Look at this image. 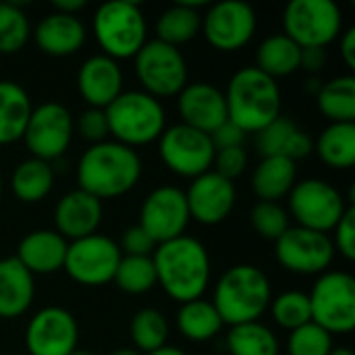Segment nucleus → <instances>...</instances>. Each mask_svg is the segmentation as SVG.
<instances>
[{"instance_id":"obj_27","label":"nucleus","mask_w":355,"mask_h":355,"mask_svg":"<svg viewBox=\"0 0 355 355\" xmlns=\"http://www.w3.org/2000/svg\"><path fill=\"white\" fill-rule=\"evenodd\" d=\"M297 183V166L283 156H266L252 173V191L260 202H279Z\"/></svg>"},{"instance_id":"obj_16","label":"nucleus","mask_w":355,"mask_h":355,"mask_svg":"<svg viewBox=\"0 0 355 355\" xmlns=\"http://www.w3.org/2000/svg\"><path fill=\"white\" fill-rule=\"evenodd\" d=\"M189 220L185 191L173 185H160L144 198L137 225L158 245L185 235Z\"/></svg>"},{"instance_id":"obj_30","label":"nucleus","mask_w":355,"mask_h":355,"mask_svg":"<svg viewBox=\"0 0 355 355\" xmlns=\"http://www.w3.org/2000/svg\"><path fill=\"white\" fill-rule=\"evenodd\" d=\"M300 58H302V48L281 31V33H272L260 42V46L256 50L254 67L277 81L279 77H289V75L297 73Z\"/></svg>"},{"instance_id":"obj_40","label":"nucleus","mask_w":355,"mask_h":355,"mask_svg":"<svg viewBox=\"0 0 355 355\" xmlns=\"http://www.w3.org/2000/svg\"><path fill=\"white\" fill-rule=\"evenodd\" d=\"M333 347V335L314 322L291 331L287 339V355H329Z\"/></svg>"},{"instance_id":"obj_52","label":"nucleus","mask_w":355,"mask_h":355,"mask_svg":"<svg viewBox=\"0 0 355 355\" xmlns=\"http://www.w3.org/2000/svg\"><path fill=\"white\" fill-rule=\"evenodd\" d=\"M71 355H94L92 352H85V349H75Z\"/></svg>"},{"instance_id":"obj_32","label":"nucleus","mask_w":355,"mask_h":355,"mask_svg":"<svg viewBox=\"0 0 355 355\" xmlns=\"http://www.w3.org/2000/svg\"><path fill=\"white\" fill-rule=\"evenodd\" d=\"M223 320L212 306V302L200 297L187 304H181L177 312V331L181 337L193 343H206L212 341L214 337L220 335L223 331Z\"/></svg>"},{"instance_id":"obj_15","label":"nucleus","mask_w":355,"mask_h":355,"mask_svg":"<svg viewBox=\"0 0 355 355\" xmlns=\"http://www.w3.org/2000/svg\"><path fill=\"white\" fill-rule=\"evenodd\" d=\"M277 262L293 275H322L335 260L331 235L316 233L304 227H289L275 241Z\"/></svg>"},{"instance_id":"obj_18","label":"nucleus","mask_w":355,"mask_h":355,"mask_svg":"<svg viewBox=\"0 0 355 355\" xmlns=\"http://www.w3.org/2000/svg\"><path fill=\"white\" fill-rule=\"evenodd\" d=\"M185 200L191 220L206 227H214L227 220L233 212L237 202V189L233 181L220 177L214 171H208L191 179L189 187L185 189Z\"/></svg>"},{"instance_id":"obj_53","label":"nucleus","mask_w":355,"mask_h":355,"mask_svg":"<svg viewBox=\"0 0 355 355\" xmlns=\"http://www.w3.org/2000/svg\"><path fill=\"white\" fill-rule=\"evenodd\" d=\"M0 196H2V177H0Z\"/></svg>"},{"instance_id":"obj_14","label":"nucleus","mask_w":355,"mask_h":355,"mask_svg":"<svg viewBox=\"0 0 355 355\" xmlns=\"http://www.w3.org/2000/svg\"><path fill=\"white\" fill-rule=\"evenodd\" d=\"M258 29V15L243 0H223L202 12V33L220 52H235L248 46Z\"/></svg>"},{"instance_id":"obj_20","label":"nucleus","mask_w":355,"mask_h":355,"mask_svg":"<svg viewBox=\"0 0 355 355\" xmlns=\"http://www.w3.org/2000/svg\"><path fill=\"white\" fill-rule=\"evenodd\" d=\"M104 206L98 198L83 189L67 191L54 206V231L67 241H77L98 233Z\"/></svg>"},{"instance_id":"obj_35","label":"nucleus","mask_w":355,"mask_h":355,"mask_svg":"<svg viewBox=\"0 0 355 355\" xmlns=\"http://www.w3.org/2000/svg\"><path fill=\"white\" fill-rule=\"evenodd\" d=\"M129 337L137 354H152L168 345V320L156 308H139L129 322Z\"/></svg>"},{"instance_id":"obj_48","label":"nucleus","mask_w":355,"mask_h":355,"mask_svg":"<svg viewBox=\"0 0 355 355\" xmlns=\"http://www.w3.org/2000/svg\"><path fill=\"white\" fill-rule=\"evenodd\" d=\"M85 8V0H54L52 10L62 15H79Z\"/></svg>"},{"instance_id":"obj_46","label":"nucleus","mask_w":355,"mask_h":355,"mask_svg":"<svg viewBox=\"0 0 355 355\" xmlns=\"http://www.w3.org/2000/svg\"><path fill=\"white\" fill-rule=\"evenodd\" d=\"M327 64V48H302L300 69L310 77H318V73Z\"/></svg>"},{"instance_id":"obj_22","label":"nucleus","mask_w":355,"mask_h":355,"mask_svg":"<svg viewBox=\"0 0 355 355\" xmlns=\"http://www.w3.org/2000/svg\"><path fill=\"white\" fill-rule=\"evenodd\" d=\"M31 37L40 52L54 58H67L77 54L87 37L85 25L77 15L48 12L31 29Z\"/></svg>"},{"instance_id":"obj_38","label":"nucleus","mask_w":355,"mask_h":355,"mask_svg":"<svg viewBox=\"0 0 355 355\" xmlns=\"http://www.w3.org/2000/svg\"><path fill=\"white\" fill-rule=\"evenodd\" d=\"M268 310L272 314V320L289 333L312 322L310 300L304 291H283L281 295L272 297Z\"/></svg>"},{"instance_id":"obj_17","label":"nucleus","mask_w":355,"mask_h":355,"mask_svg":"<svg viewBox=\"0 0 355 355\" xmlns=\"http://www.w3.org/2000/svg\"><path fill=\"white\" fill-rule=\"evenodd\" d=\"M77 343L79 324L67 308L46 306L27 322L25 347L29 355H71Z\"/></svg>"},{"instance_id":"obj_13","label":"nucleus","mask_w":355,"mask_h":355,"mask_svg":"<svg viewBox=\"0 0 355 355\" xmlns=\"http://www.w3.org/2000/svg\"><path fill=\"white\" fill-rule=\"evenodd\" d=\"M73 133L75 121L69 108L60 102H42L40 106H33L29 114L23 141L31 158L52 162L67 154Z\"/></svg>"},{"instance_id":"obj_50","label":"nucleus","mask_w":355,"mask_h":355,"mask_svg":"<svg viewBox=\"0 0 355 355\" xmlns=\"http://www.w3.org/2000/svg\"><path fill=\"white\" fill-rule=\"evenodd\" d=\"M329 355H354L349 347H333V352Z\"/></svg>"},{"instance_id":"obj_7","label":"nucleus","mask_w":355,"mask_h":355,"mask_svg":"<svg viewBox=\"0 0 355 355\" xmlns=\"http://www.w3.org/2000/svg\"><path fill=\"white\" fill-rule=\"evenodd\" d=\"M287 198L289 218H293L297 227L324 235L333 233L345 210L354 206L335 185L318 177L297 181Z\"/></svg>"},{"instance_id":"obj_51","label":"nucleus","mask_w":355,"mask_h":355,"mask_svg":"<svg viewBox=\"0 0 355 355\" xmlns=\"http://www.w3.org/2000/svg\"><path fill=\"white\" fill-rule=\"evenodd\" d=\"M110 355H139L135 349H116V352H112Z\"/></svg>"},{"instance_id":"obj_29","label":"nucleus","mask_w":355,"mask_h":355,"mask_svg":"<svg viewBox=\"0 0 355 355\" xmlns=\"http://www.w3.org/2000/svg\"><path fill=\"white\" fill-rule=\"evenodd\" d=\"M54 179L56 173L52 162L29 156L15 166L10 175V191L23 204H37L50 196Z\"/></svg>"},{"instance_id":"obj_23","label":"nucleus","mask_w":355,"mask_h":355,"mask_svg":"<svg viewBox=\"0 0 355 355\" xmlns=\"http://www.w3.org/2000/svg\"><path fill=\"white\" fill-rule=\"evenodd\" d=\"M69 241L60 237L54 229H35L29 231L17 245L15 258L35 277V275H54L62 270Z\"/></svg>"},{"instance_id":"obj_6","label":"nucleus","mask_w":355,"mask_h":355,"mask_svg":"<svg viewBox=\"0 0 355 355\" xmlns=\"http://www.w3.org/2000/svg\"><path fill=\"white\" fill-rule=\"evenodd\" d=\"M92 29L102 54L119 60L133 58L148 42V21L133 0H110L96 8Z\"/></svg>"},{"instance_id":"obj_9","label":"nucleus","mask_w":355,"mask_h":355,"mask_svg":"<svg viewBox=\"0 0 355 355\" xmlns=\"http://www.w3.org/2000/svg\"><path fill=\"white\" fill-rule=\"evenodd\" d=\"M343 31V12L333 0H291L283 8V33L300 48H327Z\"/></svg>"},{"instance_id":"obj_8","label":"nucleus","mask_w":355,"mask_h":355,"mask_svg":"<svg viewBox=\"0 0 355 355\" xmlns=\"http://www.w3.org/2000/svg\"><path fill=\"white\" fill-rule=\"evenodd\" d=\"M308 300L312 322L329 335H347L355 329V281L349 272H322Z\"/></svg>"},{"instance_id":"obj_37","label":"nucleus","mask_w":355,"mask_h":355,"mask_svg":"<svg viewBox=\"0 0 355 355\" xmlns=\"http://www.w3.org/2000/svg\"><path fill=\"white\" fill-rule=\"evenodd\" d=\"M31 37V25L17 2H0V56L17 54Z\"/></svg>"},{"instance_id":"obj_19","label":"nucleus","mask_w":355,"mask_h":355,"mask_svg":"<svg viewBox=\"0 0 355 355\" xmlns=\"http://www.w3.org/2000/svg\"><path fill=\"white\" fill-rule=\"evenodd\" d=\"M177 110L183 125L208 135L229 121L223 89L208 81L187 83L177 96Z\"/></svg>"},{"instance_id":"obj_47","label":"nucleus","mask_w":355,"mask_h":355,"mask_svg":"<svg viewBox=\"0 0 355 355\" xmlns=\"http://www.w3.org/2000/svg\"><path fill=\"white\" fill-rule=\"evenodd\" d=\"M339 50H341V58H343L345 67H347L349 71H354L355 69V27H349V29L341 31Z\"/></svg>"},{"instance_id":"obj_39","label":"nucleus","mask_w":355,"mask_h":355,"mask_svg":"<svg viewBox=\"0 0 355 355\" xmlns=\"http://www.w3.org/2000/svg\"><path fill=\"white\" fill-rule=\"evenodd\" d=\"M250 225L262 239L277 241L291 227V218L279 202H256L250 210Z\"/></svg>"},{"instance_id":"obj_42","label":"nucleus","mask_w":355,"mask_h":355,"mask_svg":"<svg viewBox=\"0 0 355 355\" xmlns=\"http://www.w3.org/2000/svg\"><path fill=\"white\" fill-rule=\"evenodd\" d=\"M248 168V152L243 146L239 148H227V150H216L214 160H212V171L218 173L220 177L229 179L235 183L237 177H241Z\"/></svg>"},{"instance_id":"obj_28","label":"nucleus","mask_w":355,"mask_h":355,"mask_svg":"<svg viewBox=\"0 0 355 355\" xmlns=\"http://www.w3.org/2000/svg\"><path fill=\"white\" fill-rule=\"evenodd\" d=\"M33 110L29 94L17 81H0V146L23 139L29 114Z\"/></svg>"},{"instance_id":"obj_44","label":"nucleus","mask_w":355,"mask_h":355,"mask_svg":"<svg viewBox=\"0 0 355 355\" xmlns=\"http://www.w3.org/2000/svg\"><path fill=\"white\" fill-rule=\"evenodd\" d=\"M119 250L123 256H152L156 250V241L139 225H131L121 235Z\"/></svg>"},{"instance_id":"obj_41","label":"nucleus","mask_w":355,"mask_h":355,"mask_svg":"<svg viewBox=\"0 0 355 355\" xmlns=\"http://www.w3.org/2000/svg\"><path fill=\"white\" fill-rule=\"evenodd\" d=\"M75 133H79L81 139L89 141V146L110 139L106 112L102 108H85L75 121Z\"/></svg>"},{"instance_id":"obj_4","label":"nucleus","mask_w":355,"mask_h":355,"mask_svg":"<svg viewBox=\"0 0 355 355\" xmlns=\"http://www.w3.org/2000/svg\"><path fill=\"white\" fill-rule=\"evenodd\" d=\"M272 302V287L264 270L254 264H235L227 268L214 285L212 306L223 324L235 327L256 322Z\"/></svg>"},{"instance_id":"obj_43","label":"nucleus","mask_w":355,"mask_h":355,"mask_svg":"<svg viewBox=\"0 0 355 355\" xmlns=\"http://www.w3.org/2000/svg\"><path fill=\"white\" fill-rule=\"evenodd\" d=\"M333 245L335 252H339L345 260L355 258V208L349 206L337 227L333 229Z\"/></svg>"},{"instance_id":"obj_33","label":"nucleus","mask_w":355,"mask_h":355,"mask_svg":"<svg viewBox=\"0 0 355 355\" xmlns=\"http://www.w3.org/2000/svg\"><path fill=\"white\" fill-rule=\"evenodd\" d=\"M316 106L331 123H355V77L352 73L333 77L316 94Z\"/></svg>"},{"instance_id":"obj_45","label":"nucleus","mask_w":355,"mask_h":355,"mask_svg":"<svg viewBox=\"0 0 355 355\" xmlns=\"http://www.w3.org/2000/svg\"><path fill=\"white\" fill-rule=\"evenodd\" d=\"M210 139L214 144V150H227V148H239L245 141V133L233 125L231 121L223 123L216 131L210 133Z\"/></svg>"},{"instance_id":"obj_1","label":"nucleus","mask_w":355,"mask_h":355,"mask_svg":"<svg viewBox=\"0 0 355 355\" xmlns=\"http://www.w3.org/2000/svg\"><path fill=\"white\" fill-rule=\"evenodd\" d=\"M152 262L156 268V285H160L171 300L187 304L204 297L210 285L212 262L200 239L181 235L158 243L152 254Z\"/></svg>"},{"instance_id":"obj_26","label":"nucleus","mask_w":355,"mask_h":355,"mask_svg":"<svg viewBox=\"0 0 355 355\" xmlns=\"http://www.w3.org/2000/svg\"><path fill=\"white\" fill-rule=\"evenodd\" d=\"M202 8L206 2H175L164 8L156 21V40L168 46H183L202 33Z\"/></svg>"},{"instance_id":"obj_49","label":"nucleus","mask_w":355,"mask_h":355,"mask_svg":"<svg viewBox=\"0 0 355 355\" xmlns=\"http://www.w3.org/2000/svg\"><path fill=\"white\" fill-rule=\"evenodd\" d=\"M148 355H187L183 349H179V347H173V345H164V347H160V349H156V352H152V354Z\"/></svg>"},{"instance_id":"obj_5","label":"nucleus","mask_w":355,"mask_h":355,"mask_svg":"<svg viewBox=\"0 0 355 355\" xmlns=\"http://www.w3.org/2000/svg\"><path fill=\"white\" fill-rule=\"evenodd\" d=\"M104 112L110 139L133 150L158 141L166 129V112L162 102L141 89H123L104 108Z\"/></svg>"},{"instance_id":"obj_2","label":"nucleus","mask_w":355,"mask_h":355,"mask_svg":"<svg viewBox=\"0 0 355 355\" xmlns=\"http://www.w3.org/2000/svg\"><path fill=\"white\" fill-rule=\"evenodd\" d=\"M144 162L137 150L127 148L114 139L89 146L75 168L77 187L89 196L104 200H114L129 193L141 179Z\"/></svg>"},{"instance_id":"obj_21","label":"nucleus","mask_w":355,"mask_h":355,"mask_svg":"<svg viewBox=\"0 0 355 355\" xmlns=\"http://www.w3.org/2000/svg\"><path fill=\"white\" fill-rule=\"evenodd\" d=\"M77 92L87 108H106L123 92V69L106 54L85 58L77 71Z\"/></svg>"},{"instance_id":"obj_12","label":"nucleus","mask_w":355,"mask_h":355,"mask_svg":"<svg viewBox=\"0 0 355 355\" xmlns=\"http://www.w3.org/2000/svg\"><path fill=\"white\" fill-rule=\"evenodd\" d=\"M214 144L208 133L191 129L183 123L166 127L158 137V154L162 164L185 179H196L212 171Z\"/></svg>"},{"instance_id":"obj_31","label":"nucleus","mask_w":355,"mask_h":355,"mask_svg":"<svg viewBox=\"0 0 355 355\" xmlns=\"http://www.w3.org/2000/svg\"><path fill=\"white\" fill-rule=\"evenodd\" d=\"M314 154L331 168H354L355 123H329L314 141Z\"/></svg>"},{"instance_id":"obj_24","label":"nucleus","mask_w":355,"mask_h":355,"mask_svg":"<svg viewBox=\"0 0 355 355\" xmlns=\"http://www.w3.org/2000/svg\"><path fill=\"white\" fill-rule=\"evenodd\" d=\"M35 277L15 258L0 260V320L21 318L33 304Z\"/></svg>"},{"instance_id":"obj_3","label":"nucleus","mask_w":355,"mask_h":355,"mask_svg":"<svg viewBox=\"0 0 355 355\" xmlns=\"http://www.w3.org/2000/svg\"><path fill=\"white\" fill-rule=\"evenodd\" d=\"M227 116L245 135L258 133L281 116V87L256 67H243L227 83Z\"/></svg>"},{"instance_id":"obj_11","label":"nucleus","mask_w":355,"mask_h":355,"mask_svg":"<svg viewBox=\"0 0 355 355\" xmlns=\"http://www.w3.org/2000/svg\"><path fill=\"white\" fill-rule=\"evenodd\" d=\"M123 254L119 243L106 235L94 233L77 241H69L62 270L81 287H104L112 283Z\"/></svg>"},{"instance_id":"obj_36","label":"nucleus","mask_w":355,"mask_h":355,"mask_svg":"<svg viewBox=\"0 0 355 355\" xmlns=\"http://www.w3.org/2000/svg\"><path fill=\"white\" fill-rule=\"evenodd\" d=\"M112 283L127 295H144L156 287L152 256H123Z\"/></svg>"},{"instance_id":"obj_10","label":"nucleus","mask_w":355,"mask_h":355,"mask_svg":"<svg viewBox=\"0 0 355 355\" xmlns=\"http://www.w3.org/2000/svg\"><path fill=\"white\" fill-rule=\"evenodd\" d=\"M133 69L141 83V92L156 100L179 96V92L189 83V69L183 52L156 37L148 40L133 56Z\"/></svg>"},{"instance_id":"obj_34","label":"nucleus","mask_w":355,"mask_h":355,"mask_svg":"<svg viewBox=\"0 0 355 355\" xmlns=\"http://www.w3.org/2000/svg\"><path fill=\"white\" fill-rule=\"evenodd\" d=\"M229 355H279L277 335L260 320L229 327L225 337Z\"/></svg>"},{"instance_id":"obj_25","label":"nucleus","mask_w":355,"mask_h":355,"mask_svg":"<svg viewBox=\"0 0 355 355\" xmlns=\"http://www.w3.org/2000/svg\"><path fill=\"white\" fill-rule=\"evenodd\" d=\"M258 135V150L262 158L266 156H283L293 162L308 158L314 154V139L302 131L291 119L279 116L268 127L256 133Z\"/></svg>"}]
</instances>
